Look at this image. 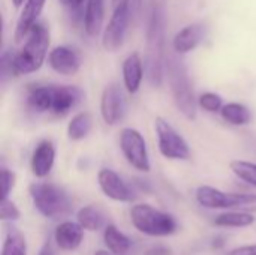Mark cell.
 Wrapping results in <instances>:
<instances>
[{"instance_id": "1", "label": "cell", "mask_w": 256, "mask_h": 255, "mask_svg": "<svg viewBox=\"0 0 256 255\" xmlns=\"http://www.w3.org/2000/svg\"><path fill=\"white\" fill-rule=\"evenodd\" d=\"M166 72H168V81H170L176 107L186 119L195 120L198 111L196 110L198 102L195 98L194 86L184 60L178 56H168Z\"/></svg>"}, {"instance_id": "2", "label": "cell", "mask_w": 256, "mask_h": 255, "mask_svg": "<svg viewBox=\"0 0 256 255\" xmlns=\"http://www.w3.org/2000/svg\"><path fill=\"white\" fill-rule=\"evenodd\" d=\"M160 6H153L147 32V59L146 72L152 86H160L165 68V32Z\"/></svg>"}, {"instance_id": "3", "label": "cell", "mask_w": 256, "mask_h": 255, "mask_svg": "<svg viewBox=\"0 0 256 255\" xmlns=\"http://www.w3.org/2000/svg\"><path fill=\"white\" fill-rule=\"evenodd\" d=\"M28 192L38 212L48 219L58 221L69 216L74 210L70 195L58 185L36 182L28 186Z\"/></svg>"}, {"instance_id": "4", "label": "cell", "mask_w": 256, "mask_h": 255, "mask_svg": "<svg viewBox=\"0 0 256 255\" xmlns=\"http://www.w3.org/2000/svg\"><path fill=\"white\" fill-rule=\"evenodd\" d=\"M51 44L50 30L45 24L38 23L28 33L24 47L15 54L16 75H27L39 71L46 59Z\"/></svg>"}, {"instance_id": "5", "label": "cell", "mask_w": 256, "mask_h": 255, "mask_svg": "<svg viewBox=\"0 0 256 255\" xmlns=\"http://www.w3.org/2000/svg\"><path fill=\"white\" fill-rule=\"evenodd\" d=\"M130 222L140 233L150 237H168L178 230L177 221L172 215L154 209L150 204L132 206Z\"/></svg>"}, {"instance_id": "6", "label": "cell", "mask_w": 256, "mask_h": 255, "mask_svg": "<svg viewBox=\"0 0 256 255\" xmlns=\"http://www.w3.org/2000/svg\"><path fill=\"white\" fill-rule=\"evenodd\" d=\"M196 201L206 209H220L230 212H256L255 194H238V192H225L222 189L204 185L196 189Z\"/></svg>"}, {"instance_id": "7", "label": "cell", "mask_w": 256, "mask_h": 255, "mask_svg": "<svg viewBox=\"0 0 256 255\" xmlns=\"http://www.w3.org/2000/svg\"><path fill=\"white\" fill-rule=\"evenodd\" d=\"M159 152L164 158L171 161H189L190 147L184 137L164 117H156L154 122Z\"/></svg>"}, {"instance_id": "8", "label": "cell", "mask_w": 256, "mask_h": 255, "mask_svg": "<svg viewBox=\"0 0 256 255\" xmlns=\"http://www.w3.org/2000/svg\"><path fill=\"white\" fill-rule=\"evenodd\" d=\"M130 0H120L116 6L102 35V45L106 51H117L123 47L130 23Z\"/></svg>"}, {"instance_id": "9", "label": "cell", "mask_w": 256, "mask_h": 255, "mask_svg": "<svg viewBox=\"0 0 256 255\" xmlns=\"http://www.w3.org/2000/svg\"><path fill=\"white\" fill-rule=\"evenodd\" d=\"M120 149L126 161L138 171L148 173L152 168L144 135L134 128H124L120 134Z\"/></svg>"}, {"instance_id": "10", "label": "cell", "mask_w": 256, "mask_h": 255, "mask_svg": "<svg viewBox=\"0 0 256 255\" xmlns=\"http://www.w3.org/2000/svg\"><path fill=\"white\" fill-rule=\"evenodd\" d=\"M84 98V92L76 86H48V113L64 117Z\"/></svg>"}, {"instance_id": "11", "label": "cell", "mask_w": 256, "mask_h": 255, "mask_svg": "<svg viewBox=\"0 0 256 255\" xmlns=\"http://www.w3.org/2000/svg\"><path fill=\"white\" fill-rule=\"evenodd\" d=\"M99 186L105 197L117 203H132L136 195L134 189L114 171L110 168H102L98 174Z\"/></svg>"}, {"instance_id": "12", "label": "cell", "mask_w": 256, "mask_h": 255, "mask_svg": "<svg viewBox=\"0 0 256 255\" xmlns=\"http://www.w3.org/2000/svg\"><path fill=\"white\" fill-rule=\"evenodd\" d=\"M126 111V101L122 89L117 84H110L104 89L100 99V114L106 125H117Z\"/></svg>"}, {"instance_id": "13", "label": "cell", "mask_w": 256, "mask_h": 255, "mask_svg": "<svg viewBox=\"0 0 256 255\" xmlns=\"http://www.w3.org/2000/svg\"><path fill=\"white\" fill-rule=\"evenodd\" d=\"M48 63L52 71L60 75H75L81 68V57L75 48L68 45H58L51 50L48 56Z\"/></svg>"}, {"instance_id": "14", "label": "cell", "mask_w": 256, "mask_h": 255, "mask_svg": "<svg viewBox=\"0 0 256 255\" xmlns=\"http://www.w3.org/2000/svg\"><path fill=\"white\" fill-rule=\"evenodd\" d=\"M207 33V27L204 23H192L188 24L186 27H183L172 41V47L174 51L177 54H186L194 51L206 38Z\"/></svg>"}, {"instance_id": "15", "label": "cell", "mask_w": 256, "mask_h": 255, "mask_svg": "<svg viewBox=\"0 0 256 255\" xmlns=\"http://www.w3.org/2000/svg\"><path fill=\"white\" fill-rule=\"evenodd\" d=\"M54 162H56V147H54L52 141L42 140L36 146V149L32 155V162H30L32 173L36 177L44 179L51 173Z\"/></svg>"}, {"instance_id": "16", "label": "cell", "mask_w": 256, "mask_h": 255, "mask_svg": "<svg viewBox=\"0 0 256 255\" xmlns=\"http://www.w3.org/2000/svg\"><path fill=\"white\" fill-rule=\"evenodd\" d=\"M54 240L62 251L72 252L81 246L84 240V228L78 222L64 221L56 228Z\"/></svg>"}, {"instance_id": "17", "label": "cell", "mask_w": 256, "mask_h": 255, "mask_svg": "<svg viewBox=\"0 0 256 255\" xmlns=\"http://www.w3.org/2000/svg\"><path fill=\"white\" fill-rule=\"evenodd\" d=\"M45 3L46 0H27L26 2L21 17L18 20V24H16V30H15V41L18 44L24 41V38L27 39L32 29L38 24V18L40 17Z\"/></svg>"}, {"instance_id": "18", "label": "cell", "mask_w": 256, "mask_h": 255, "mask_svg": "<svg viewBox=\"0 0 256 255\" xmlns=\"http://www.w3.org/2000/svg\"><path fill=\"white\" fill-rule=\"evenodd\" d=\"M144 63L141 56L135 51L129 54L123 62V83L129 93H136L141 89L144 80Z\"/></svg>"}, {"instance_id": "19", "label": "cell", "mask_w": 256, "mask_h": 255, "mask_svg": "<svg viewBox=\"0 0 256 255\" xmlns=\"http://www.w3.org/2000/svg\"><path fill=\"white\" fill-rule=\"evenodd\" d=\"M105 20V0H87L84 14V27L87 35L98 36Z\"/></svg>"}, {"instance_id": "20", "label": "cell", "mask_w": 256, "mask_h": 255, "mask_svg": "<svg viewBox=\"0 0 256 255\" xmlns=\"http://www.w3.org/2000/svg\"><path fill=\"white\" fill-rule=\"evenodd\" d=\"M104 242L108 251L114 255H129L132 249V240L112 224H108L104 230Z\"/></svg>"}, {"instance_id": "21", "label": "cell", "mask_w": 256, "mask_h": 255, "mask_svg": "<svg viewBox=\"0 0 256 255\" xmlns=\"http://www.w3.org/2000/svg\"><path fill=\"white\" fill-rule=\"evenodd\" d=\"M78 224L88 231H99L106 228V216L98 206H84L76 213Z\"/></svg>"}, {"instance_id": "22", "label": "cell", "mask_w": 256, "mask_h": 255, "mask_svg": "<svg viewBox=\"0 0 256 255\" xmlns=\"http://www.w3.org/2000/svg\"><path fill=\"white\" fill-rule=\"evenodd\" d=\"M220 114L225 122L234 126H246L252 122L250 110L244 104H240V102H230L224 105Z\"/></svg>"}, {"instance_id": "23", "label": "cell", "mask_w": 256, "mask_h": 255, "mask_svg": "<svg viewBox=\"0 0 256 255\" xmlns=\"http://www.w3.org/2000/svg\"><path fill=\"white\" fill-rule=\"evenodd\" d=\"M92 128H93V119L90 113L87 111L78 113L76 116L72 117V120L68 125V137L72 141H81L86 137H88Z\"/></svg>"}, {"instance_id": "24", "label": "cell", "mask_w": 256, "mask_h": 255, "mask_svg": "<svg viewBox=\"0 0 256 255\" xmlns=\"http://www.w3.org/2000/svg\"><path fill=\"white\" fill-rule=\"evenodd\" d=\"M255 218L248 212H225L216 216L214 224L224 228H246L255 224Z\"/></svg>"}, {"instance_id": "25", "label": "cell", "mask_w": 256, "mask_h": 255, "mask_svg": "<svg viewBox=\"0 0 256 255\" xmlns=\"http://www.w3.org/2000/svg\"><path fill=\"white\" fill-rule=\"evenodd\" d=\"M2 255H27V242L16 227H9L3 242Z\"/></svg>"}, {"instance_id": "26", "label": "cell", "mask_w": 256, "mask_h": 255, "mask_svg": "<svg viewBox=\"0 0 256 255\" xmlns=\"http://www.w3.org/2000/svg\"><path fill=\"white\" fill-rule=\"evenodd\" d=\"M232 173L243 182L256 188V164L249 161H232L231 162Z\"/></svg>"}, {"instance_id": "27", "label": "cell", "mask_w": 256, "mask_h": 255, "mask_svg": "<svg viewBox=\"0 0 256 255\" xmlns=\"http://www.w3.org/2000/svg\"><path fill=\"white\" fill-rule=\"evenodd\" d=\"M198 104L202 110H206L208 113H218V111H222V108H224L222 96L218 93H213V92H207V93L201 95L198 99Z\"/></svg>"}, {"instance_id": "28", "label": "cell", "mask_w": 256, "mask_h": 255, "mask_svg": "<svg viewBox=\"0 0 256 255\" xmlns=\"http://www.w3.org/2000/svg\"><path fill=\"white\" fill-rule=\"evenodd\" d=\"M15 180H16V176L14 171L8 170L6 167H2L0 170V185H2V200L3 198H8L9 192L14 189L15 186Z\"/></svg>"}, {"instance_id": "29", "label": "cell", "mask_w": 256, "mask_h": 255, "mask_svg": "<svg viewBox=\"0 0 256 255\" xmlns=\"http://www.w3.org/2000/svg\"><path fill=\"white\" fill-rule=\"evenodd\" d=\"M21 213L15 203L9 198H3L0 204V219L2 221H16L20 219Z\"/></svg>"}, {"instance_id": "30", "label": "cell", "mask_w": 256, "mask_h": 255, "mask_svg": "<svg viewBox=\"0 0 256 255\" xmlns=\"http://www.w3.org/2000/svg\"><path fill=\"white\" fill-rule=\"evenodd\" d=\"M226 255H256V245H246L230 251Z\"/></svg>"}, {"instance_id": "31", "label": "cell", "mask_w": 256, "mask_h": 255, "mask_svg": "<svg viewBox=\"0 0 256 255\" xmlns=\"http://www.w3.org/2000/svg\"><path fill=\"white\" fill-rule=\"evenodd\" d=\"M39 255H54V251H52V248H51V245H50L48 242L42 246V249H40Z\"/></svg>"}, {"instance_id": "32", "label": "cell", "mask_w": 256, "mask_h": 255, "mask_svg": "<svg viewBox=\"0 0 256 255\" xmlns=\"http://www.w3.org/2000/svg\"><path fill=\"white\" fill-rule=\"evenodd\" d=\"M84 3V0H70L69 2V6H74V8H80L81 5Z\"/></svg>"}, {"instance_id": "33", "label": "cell", "mask_w": 256, "mask_h": 255, "mask_svg": "<svg viewBox=\"0 0 256 255\" xmlns=\"http://www.w3.org/2000/svg\"><path fill=\"white\" fill-rule=\"evenodd\" d=\"M94 255H114V254H111L110 251H98V252H94Z\"/></svg>"}, {"instance_id": "34", "label": "cell", "mask_w": 256, "mask_h": 255, "mask_svg": "<svg viewBox=\"0 0 256 255\" xmlns=\"http://www.w3.org/2000/svg\"><path fill=\"white\" fill-rule=\"evenodd\" d=\"M12 2H14V5H15L16 8H20V6L24 3V0H12Z\"/></svg>"}, {"instance_id": "35", "label": "cell", "mask_w": 256, "mask_h": 255, "mask_svg": "<svg viewBox=\"0 0 256 255\" xmlns=\"http://www.w3.org/2000/svg\"><path fill=\"white\" fill-rule=\"evenodd\" d=\"M60 2H62L63 5H66V6H69V2H70V0H60Z\"/></svg>"}]
</instances>
